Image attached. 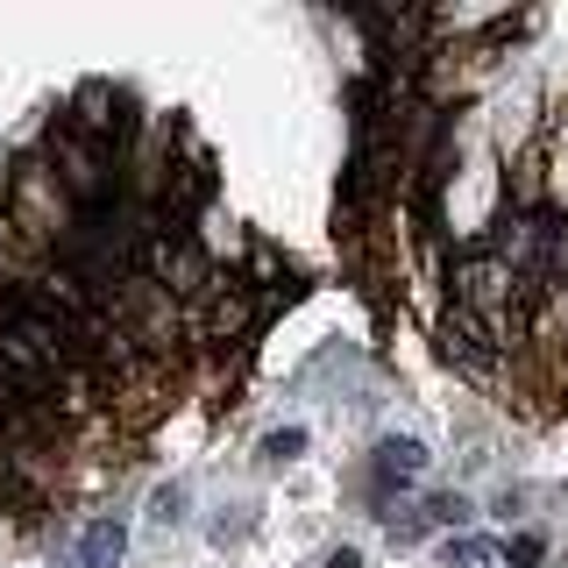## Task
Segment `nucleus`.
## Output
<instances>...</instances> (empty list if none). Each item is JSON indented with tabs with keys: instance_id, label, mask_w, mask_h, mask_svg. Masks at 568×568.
<instances>
[{
	"instance_id": "nucleus-1",
	"label": "nucleus",
	"mask_w": 568,
	"mask_h": 568,
	"mask_svg": "<svg viewBox=\"0 0 568 568\" xmlns=\"http://www.w3.org/2000/svg\"><path fill=\"white\" fill-rule=\"evenodd\" d=\"M121 547H129V526H121V519H93L79 532V547H71V568H114Z\"/></svg>"
},
{
	"instance_id": "nucleus-2",
	"label": "nucleus",
	"mask_w": 568,
	"mask_h": 568,
	"mask_svg": "<svg viewBox=\"0 0 568 568\" xmlns=\"http://www.w3.org/2000/svg\"><path fill=\"white\" fill-rule=\"evenodd\" d=\"M377 455H384L377 469H384V476H398V484H413V476L426 469V448H419V440H384Z\"/></svg>"
},
{
	"instance_id": "nucleus-3",
	"label": "nucleus",
	"mask_w": 568,
	"mask_h": 568,
	"mask_svg": "<svg viewBox=\"0 0 568 568\" xmlns=\"http://www.w3.org/2000/svg\"><path fill=\"white\" fill-rule=\"evenodd\" d=\"M185 505H192V490H185V484H164V490L150 497V519L178 532V526H185Z\"/></svg>"
},
{
	"instance_id": "nucleus-4",
	"label": "nucleus",
	"mask_w": 568,
	"mask_h": 568,
	"mask_svg": "<svg viewBox=\"0 0 568 568\" xmlns=\"http://www.w3.org/2000/svg\"><path fill=\"white\" fill-rule=\"evenodd\" d=\"M298 448H306V434H298V426H284V434H271V440H263V455H271V462H292Z\"/></svg>"
},
{
	"instance_id": "nucleus-5",
	"label": "nucleus",
	"mask_w": 568,
	"mask_h": 568,
	"mask_svg": "<svg viewBox=\"0 0 568 568\" xmlns=\"http://www.w3.org/2000/svg\"><path fill=\"white\" fill-rule=\"evenodd\" d=\"M511 561H540V532H519V540H511Z\"/></svg>"
},
{
	"instance_id": "nucleus-6",
	"label": "nucleus",
	"mask_w": 568,
	"mask_h": 568,
	"mask_svg": "<svg viewBox=\"0 0 568 568\" xmlns=\"http://www.w3.org/2000/svg\"><path fill=\"white\" fill-rule=\"evenodd\" d=\"M484 555H490L484 540H455V547H448V561H484Z\"/></svg>"
},
{
	"instance_id": "nucleus-7",
	"label": "nucleus",
	"mask_w": 568,
	"mask_h": 568,
	"mask_svg": "<svg viewBox=\"0 0 568 568\" xmlns=\"http://www.w3.org/2000/svg\"><path fill=\"white\" fill-rule=\"evenodd\" d=\"M327 568H363V555H355V547H334V555H327Z\"/></svg>"
}]
</instances>
